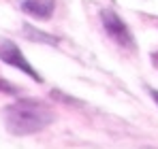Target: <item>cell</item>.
I'll return each mask as SVG.
<instances>
[{
  "label": "cell",
  "mask_w": 158,
  "mask_h": 149,
  "mask_svg": "<svg viewBox=\"0 0 158 149\" xmlns=\"http://www.w3.org/2000/svg\"><path fill=\"white\" fill-rule=\"evenodd\" d=\"M152 60H154V64H156V66H158V51H156V53H154V55H152Z\"/></svg>",
  "instance_id": "52a82bcc"
},
{
  "label": "cell",
  "mask_w": 158,
  "mask_h": 149,
  "mask_svg": "<svg viewBox=\"0 0 158 149\" xmlns=\"http://www.w3.org/2000/svg\"><path fill=\"white\" fill-rule=\"evenodd\" d=\"M24 36H26L30 43H47V45H60V38L58 36H53V34H47V32H43V30H39V28H34V26H24Z\"/></svg>",
  "instance_id": "5b68a950"
},
{
  "label": "cell",
  "mask_w": 158,
  "mask_h": 149,
  "mask_svg": "<svg viewBox=\"0 0 158 149\" xmlns=\"http://www.w3.org/2000/svg\"><path fill=\"white\" fill-rule=\"evenodd\" d=\"M101 24L105 28L107 36L118 43L120 47L124 49H137V43H135V36H132L131 28L126 26V22L113 11V9H101Z\"/></svg>",
  "instance_id": "7a4b0ae2"
},
{
  "label": "cell",
  "mask_w": 158,
  "mask_h": 149,
  "mask_svg": "<svg viewBox=\"0 0 158 149\" xmlns=\"http://www.w3.org/2000/svg\"><path fill=\"white\" fill-rule=\"evenodd\" d=\"M152 96H154V98H156V100H158V92H152Z\"/></svg>",
  "instance_id": "ba28073f"
},
{
  "label": "cell",
  "mask_w": 158,
  "mask_h": 149,
  "mask_svg": "<svg viewBox=\"0 0 158 149\" xmlns=\"http://www.w3.org/2000/svg\"><path fill=\"white\" fill-rule=\"evenodd\" d=\"M15 92H17V87L11 81H6L4 77H0V94H15Z\"/></svg>",
  "instance_id": "8992f818"
},
{
  "label": "cell",
  "mask_w": 158,
  "mask_h": 149,
  "mask_svg": "<svg viewBox=\"0 0 158 149\" xmlns=\"http://www.w3.org/2000/svg\"><path fill=\"white\" fill-rule=\"evenodd\" d=\"M19 9L34 19H49L56 11V0H22Z\"/></svg>",
  "instance_id": "277c9868"
},
{
  "label": "cell",
  "mask_w": 158,
  "mask_h": 149,
  "mask_svg": "<svg viewBox=\"0 0 158 149\" xmlns=\"http://www.w3.org/2000/svg\"><path fill=\"white\" fill-rule=\"evenodd\" d=\"M0 60H2L6 66H13V68L26 73L28 77H30L32 81H36V83L43 81V77L39 74V70L28 62V58L24 55V51L19 49L13 41H9V38H0Z\"/></svg>",
  "instance_id": "3957f363"
},
{
  "label": "cell",
  "mask_w": 158,
  "mask_h": 149,
  "mask_svg": "<svg viewBox=\"0 0 158 149\" xmlns=\"http://www.w3.org/2000/svg\"><path fill=\"white\" fill-rule=\"evenodd\" d=\"M56 122V111L52 104L39 98H19L4 109L6 130L15 136L36 134Z\"/></svg>",
  "instance_id": "6da1fadb"
}]
</instances>
